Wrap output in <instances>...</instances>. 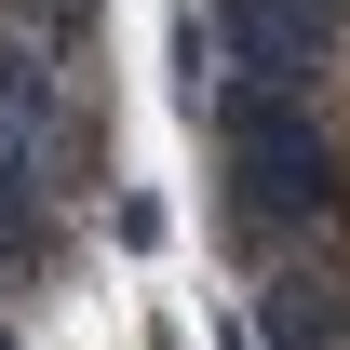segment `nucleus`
Returning a JSON list of instances; mask_svg holds the SVG:
<instances>
[{"mask_svg": "<svg viewBox=\"0 0 350 350\" xmlns=\"http://www.w3.org/2000/svg\"><path fill=\"white\" fill-rule=\"evenodd\" d=\"M269 283H297L350 350V0H323V27L297 54V189L269 229Z\"/></svg>", "mask_w": 350, "mask_h": 350, "instance_id": "1", "label": "nucleus"}]
</instances>
